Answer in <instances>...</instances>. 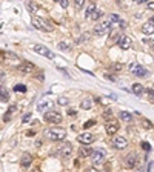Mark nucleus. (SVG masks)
Wrapping results in <instances>:
<instances>
[{
  "label": "nucleus",
  "mask_w": 154,
  "mask_h": 172,
  "mask_svg": "<svg viewBox=\"0 0 154 172\" xmlns=\"http://www.w3.org/2000/svg\"><path fill=\"white\" fill-rule=\"evenodd\" d=\"M46 137L52 141H62L65 140L66 137V131L63 128H59V126H54V128H49L46 131Z\"/></svg>",
  "instance_id": "f257e3e1"
},
{
  "label": "nucleus",
  "mask_w": 154,
  "mask_h": 172,
  "mask_svg": "<svg viewBox=\"0 0 154 172\" xmlns=\"http://www.w3.org/2000/svg\"><path fill=\"white\" fill-rule=\"evenodd\" d=\"M31 23H33V26L36 29H40V31H52V25L46 19H42V17H36L34 15L33 20H31Z\"/></svg>",
  "instance_id": "f03ea898"
},
{
  "label": "nucleus",
  "mask_w": 154,
  "mask_h": 172,
  "mask_svg": "<svg viewBox=\"0 0 154 172\" xmlns=\"http://www.w3.org/2000/svg\"><path fill=\"white\" fill-rule=\"evenodd\" d=\"M122 165L125 169H134L137 165H139V155L136 152H129L123 160H122Z\"/></svg>",
  "instance_id": "7ed1b4c3"
},
{
  "label": "nucleus",
  "mask_w": 154,
  "mask_h": 172,
  "mask_svg": "<svg viewBox=\"0 0 154 172\" xmlns=\"http://www.w3.org/2000/svg\"><path fill=\"white\" fill-rule=\"evenodd\" d=\"M43 118H45V122L52 123V125L62 123V114H60L59 111H48V112H45Z\"/></svg>",
  "instance_id": "20e7f679"
},
{
  "label": "nucleus",
  "mask_w": 154,
  "mask_h": 172,
  "mask_svg": "<svg viewBox=\"0 0 154 172\" xmlns=\"http://www.w3.org/2000/svg\"><path fill=\"white\" fill-rule=\"evenodd\" d=\"M33 51H34L36 54H38V55L46 57V58H54V52H52L51 49H48L45 45H40V43L33 45Z\"/></svg>",
  "instance_id": "39448f33"
},
{
  "label": "nucleus",
  "mask_w": 154,
  "mask_h": 172,
  "mask_svg": "<svg viewBox=\"0 0 154 172\" xmlns=\"http://www.w3.org/2000/svg\"><path fill=\"white\" fill-rule=\"evenodd\" d=\"M93 165L94 166H99V165H102L103 161H105V157H106V152H105V149L103 148H97L94 152H93Z\"/></svg>",
  "instance_id": "423d86ee"
},
{
  "label": "nucleus",
  "mask_w": 154,
  "mask_h": 172,
  "mask_svg": "<svg viewBox=\"0 0 154 172\" xmlns=\"http://www.w3.org/2000/svg\"><path fill=\"white\" fill-rule=\"evenodd\" d=\"M111 144H113L114 149L122 151V149H125V148L128 146V140H126L125 137H122V135H114L113 140H111Z\"/></svg>",
  "instance_id": "0eeeda50"
},
{
  "label": "nucleus",
  "mask_w": 154,
  "mask_h": 172,
  "mask_svg": "<svg viewBox=\"0 0 154 172\" xmlns=\"http://www.w3.org/2000/svg\"><path fill=\"white\" fill-rule=\"evenodd\" d=\"M110 31H111V22H100L94 28V32L97 36H106Z\"/></svg>",
  "instance_id": "6e6552de"
},
{
  "label": "nucleus",
  "mask_w": 154,
  "mask_h": 172,
  "mask_svg": "<svg viewBox=\"0 0 154 172\" xmlns=\"http://www.w3.org/2000/svg\"><path fill=\"white\" fill-rule=\"evenodd\" d=\"M77 140H79L82 144H85V146H89L91 143H94L96 137H94V134H89V132H82L80 135H77Z\"/></svg>",
  "instance_id": "1a4fd4ad"
},
{
  "label": "nucleus",
  "mask_w": 154,
  "mask_h": 172,
  "mask_svg": "<svg viewBox=\"0 0 154 172\" xmlns=\"http://www.w3.org/2000/svg\"><path fill=\"white\" fill-rule=\"evenodd\" d=\"M59 154H60V157L62 158H70L71 155H73V144L71 143H63L62 146H60V149H59Z\"/></svg>",
  "instance_id": "9d476101"
},
{
  "label": "nucleus",
  "mask_w": 154,
  "mask_h": 172,
  "mask_svg": "<svg viewBox=\"0 0 154 172\" xmlns=\"http://www.w3.org/2000/svg\"><path fill=\"white\" fill-rule=\"evenodd\" d=\"M17 71H19L20 74H31V72L36 71V66H34L33 63H29V62H25V63H22V65L17 68Z\"/></svg>",
  "instance_id": "9b49d317"
},
{
  "label": "nucleus",
  "mask_w": 154,
  "mask_h": 172,
  "mask_svg": "<svg viewBox=\"0 0 154 172\" xmlns=\"http://www.w3.org/2000/svg\"><path fill=\"white\" fill-rule=\"evenodd\" d=\"M119 123L116 122V120H111V122H106L105 123V131H106V134L108 135H116V132L119 131Z\"/></svg>",
  "instance_id": "f8f14e48"
},
{
  "label": "nucleus",
  "mask_w": 154,
  "mask_h": 172,
  "mask_svg": "<svg viewBox=\"0 0 154 172\" xmlns=\"http://www.w3.org/2000/svg\"><path fill=\"white\" fill-rule=\"evenodd\" d=\"M117 45H119V48H120V49H129L133 43H131V39H129L128 36H125V34H123V36H120V37H119Z\"/></svg>",
  "instance_id": "ddd939ff"
},
{
  "label": "nucleus",
  "mask_w": 154,
  "mask_h": 172,
  "mask_svg": "<svg viewBox=\"0 0 154 172\" xmlns=\"http://www.w3.org/2000/svg\"><path fill=\"white\" fill-rule=\"evenodd\" d=\"M51 106H52V101H51L49 98H42V100L37 103V111H40V112L46 111V112H48Z\"/></svg>",
  "instance_id": "4468645a"
},
{
  "label": "nucleus",
  "mask_w": 154,
  "mask_h": 172,
  "mask_svg": "<svg viewBox=\"0 0 154 172\" xmlns=\"http://www.w3.org/2000/svg\"><path fill=\"white\" fill-rule=\"evenodd\" d=\"M142 32H143V34H147V36L154 34V23H151L150 20H148L147 23H143V25H142Z\"/></svg>",
  "instance_id": "2eb2a0df"
},
{
  "label": "nucleus",
  "mask_w": 154,
  "mask_h": 172,
  "mask_svg": "<svg viewBox=\"0 0 154 172\" xmlns=\"http://www.w3.org/2000/svg\"><path fill=\"white\" fill-rule=\"evenodd\" d=\"M133 74H134L136 77H145V75L148 74V71H147V68H143V66H140V65H136V68L133 69Z\"/></svg>",
  "instance_id": "dca6fc26"
},
{
  "label": "nucleus",
  "mask_w": 154,
  "mask_h": 172,
  "mask_svg": "<svg viewBox=\"0 0 154 172\" xmlns=\"http://www.w3.org/2000/svg\"><path fill=\"white\" fill-rule=\"evenodd\" d=\"M31 163H33V157H31V154L25 152V154L22 155V160H20V165H22V168H28Z\"/></svg>",
  "instance_id": "f3484780"
},
{
  "label": "nucleus",
  "mask_w": 154,
  "mask_h": 172,
  "mask_svg": "<svg viewBox=\"0 0 154 172\" xmlns=\"http://www.w3.org/2000/svg\"><path fill=\"white\" fill-rule=\"evenodd\" d=\"M131 91H133V94H136L137 97H142L147 91H145V88L140 85V83H134L133 85V88H131Z\"/></svg>",
  "instance_id": "a211bd4d"
},
{
  "label": "nucleus",
  "mask_w": 154,
  "mask_h": 172,
  "mask_svg": "<svg viewBox=\"0 0 154 172\" xmlns=\"http://www.w3.org/2000/svg\"><path fill=\"white\" fill-rule=\"evenodd\" d=\"M9 100V92L5 86H0V101L2 103H6Z\"/></svg>",
  "instance_id": "6ab92c4d"
},
{
  "label": "nucleus",
  "mask_w": 154,
  "mask_h": 172,
  "mask_svg": "<svg viewBox=\"0 0 154 172\" xmlns=\"http://www.w3.org/2000/svg\"><path fill=\"white\" fill-rule=\"evenodd\" d=\"M119 117H120V120H123L125 123H131V122H133V115H131L128 111H122V112L119 114Z\"/></svg>",
  "instance_id": "aec40b11"
},
{
  "label": "nucleus",
  "mask_w": 154,
  "mask_h": 172,
  "mask_svg": "<svg viewBox=\"0 0 154 172\" xmlns=\"http://www.w3.org/2000/svg\"><path fill=\"white\" fill-rule=\"evenodd\" d=\"M97 8H96V3H89L88 6H86V11H85V17L86 19H91V15H93V12L96 11Z\"/></svg>",
  "instance_id": "412c9836"
},
{
  "label": "nucleus",
  "mask_w": 154,
  "mask_h": 172,
  "mask_svg": "<svg viewBox=\"0 0 154 172\" xmlns=\"http://www.w3.org/2000/svg\"><path fill=\"white\" fill-rule=\"evenodd\" d=\"M80 108H82V109H91V108H93V100H91L89 97L83 98L82 103H80Z\"/></svg>",
  "instance_id": "4be33fe9"
},
{
  "label": "nucleus",
  "mask_w": 154,
  "mask_h": 172,
  "mask_svg": "<svg viewBox=\"0 0 154 172\" xmlns=\"http://www.w3.org/2000/svg\"><path fill=\"white\" fill-rule=\"evenodd\" d=\"M93 149L89 148V146H83V148H80V155L82 157H88V155H93Z\"/></svg>",
  "instance_id": "5701e85b"
},
{
  "label": "nucleus",
  "mask_w": 154,
  "mask_h": 172,
  "mask_svg": "<svg viewBox=\"0 0 154 172\" xmlns=\"http://www.w3.org/2000/svg\"><path fill=\"white\" fill-rule=\"evenodd\" d=\"M3 57H5L8 62H19V57H17L16 54H12V52H5Z\"/></svg>",
  "instance_id": "b1692460"
},
{
  "label": "nucleus",
  "mask_w": 154,
  "mask_h": 172,
  "mask_svg": "<svg viewBox=\"0 0 154 172\" xmlns=\"http://www.w3.org/2000/svg\"><path fill=\"white\" fill-rule=\"evenodd\" d=\"M57 46H59V49H60V51H65V52L71 49V43H70V42H60Z\"/></svg>",
  "instance_id": "393cba45"
},
{
  "label": "nucleus",
  "mask_w": 154,
  "mask_h": 172,
  "mask_svg": "<svg viewBox=\"0 0 154 172\" xmlns=\"http://www.w3.org/2000/svg\"><path fill=\"white\" fill-rule=\"evenodd\" d=\"M14 111H16V106H9L8 111H6V114H5V117H3V122H9V117H11V114Z\"/></svg>",
  "instance_id": "a878e982"
},
{
  "label": "nucleus",
  "mask_w": 154,
  "mask_h": 172,
  "mask_svg": "<svg viewBox=\"0 0 154 172\" xmlns=\"http://www.w3.org/2000/svg\"><path fill=\"white\" fill-rule=\"evenodd\" d=\"M102 117H103V120L111 122V120H113V111H111V109H106V111L103 112V115H102Z\"/></svg>",
  "instance_id": "bb28decb"
},
{
  "label": "nucleus",
  "mask_w": 154,
  "mask_h": 172,
  "mask_svg": "<svg viewBox=\"0 0 154 172\" xmlns=\"http://www.w3.org/2000/svg\"><path fill=\"white\" fill-rule=\"evenodd\" d=\"M28 8L31 9V12H37L38 9H40V6H38L36 2H28Z\"/></svg>",
  "instance_id": "cd10ccee"
},
{
  "label": "nucleus",
  "mask_w": 154,
  "mask_h": 172,
  "mask_svg": "<svg viewBox=\"0 0 154 172\" xmlns=\"http://www.w3.org/2000/svg\"><path fill=\"white\" fill-rule=\"evenodd\" d=\"M110 22H111V25H113V23H117V25H120L122 19H120L117 14H111V15H110Z\"/></svg>",
  "instance_id": "c85d7f7f"
},
{
  "label": "nucleus",
  "mask_w": 154,
  "mask_h": 172,
  "mask_svg": "<svg viewBox=\"0 0 154 172\" xmlns=\"http://www.w3.org/2000/svg\"><path fill=\"white\" fill-rule=\"evenodd\" d=\"M136 172H151V163H147L145 166H142V168H139Z\"/></svg>",
  "instance_id": "c756f323"
},
{
  "label": "nucleus",
  "mask_w": 154,
  "mask_h": 172,
  "mask_svg": "<svg viewBox=\"0 0 154 172\" xmlns=\"http://www.w3.org/2000/svg\"><path fill=\"white\" fill-rule=\"evenodd\" d=\"M142 126L145 129H151L153 128V123H151L150 120H147V118H142Z\"/></svg>",
  "instance_id": "7c9ffc66"
},
{
  "label": "nucleus",
  "mask_w": 154,
  "mask_h": 172,
  "mask_svg": "<svg viewBox=\"0 0 154 172\" xmlns=\"http://www.w3.org/2000/svg\"><path fill=\"white\" fill-rule=\"evenodd\" d=\"M14 91H17V92H26V86L20 83V85L14 86Z\"/></svg>",
  "instance_id": "2f4dec72"
},
{
  "label": "nucleus",
  "mask_w": 154,
  "mask_h": 172,
  "mask_svg": "<svg viewBox=\"0 0 154 172\" xmlns=\"http://www.w3.org/2000/svg\"><path fill=\"white\" fill-rule=\"evenodd\" d=\"M102 15V12L99 11V9H96L94 12H93V15H91V20H99V17Z\"/></svg>",
  "instance_id": "473e14b6"
},
{
  "label": "nucleus",
  "mask_w": 154,
  "mask_h": 172,
  "mask_svg": "<svg viewBox=\"0 0 154 172\" xmlns=\"http://www.w3.org/2000/svg\"><path fill=\"white\" fill-rule=\"evenodd\" d=\"M57 103H59V105H62V106H65V105H68V103H70V100H68L66 97H60V98L57 100Z\"/></svg>",
  "instance_id": "72a5a7b5"
},
{
  "label": "nucleus",
  "mask_w": 154,
  "mask_h": 172,
  "mask_svg": "<svg viewBox=\"0 0 154 172\" xmlns=\"http://www.w3.org/2000/svg\"><path fill=\"white\" fill-rule=\"evenodd\" d=\"M74 6H76V9L83 8V6H85V0H76V2H74Z\"/></svg>",
  "instance_id": "f704fd0d"
},
{
  "label": "nucleus",
  "mask_w": 154,
  "mask_h": 172,
  "mask_svg": "<svg viewBox=\"0 0 154 172\" xmlns=\"http://www.w3.org/2000/svg\"><path fill=\"white\" fill-rule=\"evenodd\" d=\"M140 146H142V149H143V151H148V152L151 151V146H150V143H147V141H142V143H140Z\"/></svg>",
  "instance_id": "c9c22d12"
},
{
  "label": "nucleus",
  "mask_w": 154,
  "mask_h": 172,
  "mask_svg": "<svg viewBox=\"0 0 154 172\" xmlns=\"http://www.w3.org/2000/svg\"><path fill=\"white\" fill-rule=\"evenodd\" d=\"M94 125H96V122H94V120H88V122L83 125V128H85V129H86V128H91V126H94Z\"/></svg>",
  "instance_id": "e433bc0d"
},
{
  "label": "nucleus",
  "mask_w": 154,
  "mask_h": 172,
  "mask_svg": "<svg viewBox=\"0 0 154 172\" xmlns=\"http://www.w3.org/2000/svg\"><path fill=\"white\" fill-rule=\"evenodd\" d=\"M88 39H89V34L86 32V34H82V36H80V39H79V42H85V40L88 42Z\"/></svg>",
  "instance_id": "4c0bfd02"
},
{
  "label": "nucleus",
  "mask_w": 154,
  "mask_h": 172,
  "mask_svg": "<svg viewBox=\"0 0 154 172\" xmlns=\"http://www.w3.org/2000/svg\"><path fill=\"white\" fill-rule=\"evenodd\" d=\"M29 120H31V114H26V115H23V118H22L23 123H28Z\"/></svg>",
  "instance_id": "58836bf2"
},
{
  "label": "nucleus",
  "mask_w": 154,
  "mask_h": 172,
  "mask_svg": "<svg viewBox=\"0 0 154 172\" xmlns=\"http://www.w3.org/2000/svg\"><path fill=\"white\" fill-rule=\"evenodd\" d=\"M147 8H148V11H154V2H148Z\"/></svg>",
  "instance_id": "ea45409f"
},
{
  "label": "nucleus",
  "mask_w": 154,
  "mask_h": 172,
  "mask_svg": "<svg viewBox=\"0 0 154 172\" xmlns=\"http://www.w3.org/2000/svg\"><path fill=\"white\" fill-rule=\"evenodd\" d=\"M59 5H60V6H62V8H66V6H68V5H70V3H68V2H66V0H60V2H59Z\"/></svg>",
  "instance_id": "a19ab883"
},
{
  "label": "nucleus",
  "mask_w": 154,
  "mask_h": 172,
  "mask_svg": "<svg viewBox=\"0 0 154 172\" xmlns=\"http://www.w3.org/2000/svg\"><path fill=\"white\" fill-rule=\"evenodd\" d=\"M86 172H100V171H99V169H96V168L93 166V168H88V169H86Z\"/></svg>",
  "instance_id": "79ce46f5"
},
{
  "label": "nucleus",
  "mask_w": 154,
  "mask_h": 172,
  "mask_svg": "<svg viewBox=\"0 0 154 172\" xmlns=\"http://www.w3.org/2000/svg\"><path fill=\"white\" fill-rule=\"evenodd\" d=\"M119 26H120V28H126V22H125V20H122Z\"/></svg>",
  "instance_id": "37998d69"
},
{
  "label": "nucleus",
  "mask_w": 154,
  "mask_h": 172,
  "mask_svg": "<svg viewBox=\"0 0 154 172\" xmlns=\"http://www.w3.org/2000/svg\"><path fill=\"white\" fill-rule=\"evenodd\" d=\"M68 114L73 115V114H76V111H74V109H68Z\"/></svg>",
  "instance_id": "c03bdc74"
},
{
  "label": "nucleus",
  "mask_w": 154,
  "mask_h": 172,
  "mask_svg": "<svg viewBox=\"0 0 154 172\" xmlns=\"http://www.w3.org/2000/svg\"><path fill=\"white\" fill-rule=\"evenodd\" d=\"M120 68H122V65H114V69H116V71H119Z\"/></svg>",
  "instance_id": "a18cd8bd"
},
{
  "label": "nucleus",
  "mask_w": 154,
  "mask_h": 172,
  "mask_svg": "<svg viewBox=\"0 0 154 172\" xmlns=\"http://www.w3.org/2000/svg\"><path fill=\"white\" fill-rule=\"evenodd\" d=\"M150 22H151V23H154V15L151 17V20H150Z\"/></svg>",
  "instance_id": "49530a36"
},
{
  "label": "nucleus",
  "mask_w": 154,
  "mask_h": 172,
  "mask_svg": "<svg viewBox=\"0 0 154 172\" xmlns=\"http://www.w3.org/2000/svg\"><path fill=\"white\" fill-rule=\"evenodd\" d=\"M151 46H153V49H154V40H151Z\"/></svg>",
  "instance_id": "de8ad7c7"
}]
</instances>
